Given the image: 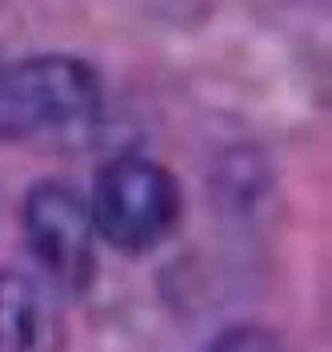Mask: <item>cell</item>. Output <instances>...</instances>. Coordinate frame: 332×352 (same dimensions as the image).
Segmentation results:
<instances>
[{
	"label": "cell",
	"instance_id": "cell-5",
	"mask_svg": "<svg viewBox=\"0 0 332 352\" xmlns=\"http://www.w3.org/2000/svg\"><path fill=\"white\" fill-rule=\"evenodd\" d=\"M204 352H288V344L280 340V332L265 324H232L221 336H212Z\"/></svg>",
	"mask_w": 332,
	"mask_h": 352
},
{
	"label": "cell",
	"instance_id": "cell-2",
	"mask_svg": "<svg viewBox=\"0 0 332 352\" xmlns=\"http://www.w3.org/2000/svg\"><path fill=\"white\" fill-rule=\"evenodd\" d=\"M89 220L92 232L112 248L148 252L180 220L177 176L148 156H116L92 180Z\"/></svg>",
	"mask_w": 332,
	"mask_h": 352
},
{
	"label": "cell",
	"instance_id": "cell-1",
	"mask_svg": "<svg viewBox=\"0 0 332 352\" xmlns=\"http://www.w3.org/2000/svg\"><path fill=\"white\" fill-rule=\"evenodd\" d=\"M100 116L104 88L85 60L45 52L0 65V140L85 144Z\"/></svg>",
	"mask_w": 332,
	"mask_h": 352
},
{
	"label": "cell",
	"instance_id": "cell-4",
	"mask_svg": "<svg viewBox=\"0 0 332 352\" xmlns=\"http://www.w3.org/2000/svg\"><path fill=\"white\" fill-rule=\"evenodd\" d=\"M0 349L52 352L56 349V308L41 280L21 268H0Z\"/></svg>",
	"mask_w": 332,
	"mask_h": 352
},
{
	"label": "cell",
	"instance_id": "cell-3",
	"mask_svg": "<svg viewBox=\"0 0 332 352\" xmlns=\"http://www.w3.org/2000/svg\"><path fill=\"white\" fill-rule=\"evenodd\" d=\"M24 241L32 261L45 268L48 280L56 285L80 288L92 280V220H89V200L80 197L65 180H41L28 188L24 197Z\"/></svg>",
	"mask_w": 332,
	"mask_h": 352
}]
</instances>
